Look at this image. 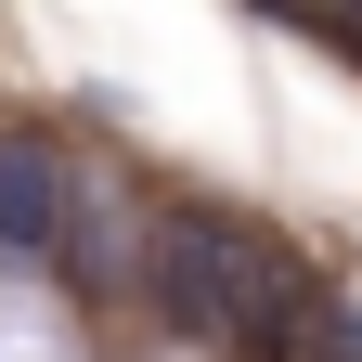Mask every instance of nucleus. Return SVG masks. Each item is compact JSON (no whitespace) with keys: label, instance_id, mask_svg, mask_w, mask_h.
Listing matches in <instances>:
<instances>
[{"label":"nucleus","instance_id":"nucleus-1","mask_svg":"<svg viewBox=\"0 0 362 362\" xmlns=\"http://www.w3.org/2000/svg\"><path fill=\"white\" fill-rule=\"evenodd\" d=\"M65 207L78 194H65V156L52 143H0V259L39 272V259L65 246Z\"/></svg>","mask_w":362,"mask_h":362}]
</instances>
